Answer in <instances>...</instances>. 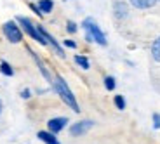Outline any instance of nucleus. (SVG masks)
Returning <instances> with one entry per match:
<instances>
[{"label": "nucleus", "instance_id": "obj_1", "mask_svg": "<svg viewBox=\"0 0 160 144\" xmlns=\"http://www.w3.org/2000/svg\"><path fill=\"white\" fill-rule=\"evenodd\" d=\"M82 26H84V30H85V40L87 42H94V44L103 45V47L108 45L106 35H104V31L99 28V24L96 23L94 17H85V19L82 21Z\"/></svg>", "mask_w": 160, "mask_h": 144}, {"label": "nucleus", "instance_id": "obj_2", "mask_svg": "<svg viewBox=\"0 0 160 144\" xmlns=\"http://www.w3.org/2000/svg\"><path fill=\"white\" fill-rule=\"evenodd\" d=\"M54 89H56V92L59 94L61 99H63L64 103L68 104V106L73 109V111H75V113H78V111H80L78 103H77L75 96H73V92L70 90V87L66 85V82H64L63 76H56V80H54Z\"/></svg>", "mask_w": 160, "mask_h": 144}, {"label": "nucleus", "instance_id": "obj_3", "mask_svg": "<svg viewBox=\"0 0 160 144\" xmlns=\"http://www.w3.org/2000/svg\"><path fill=\"white\" fill-rule=\"evenodd\" d=\"M16 21L19 23V26H21V30H23L26 35L30 36V38H33V40L37 42V44H40V45H49L47 44V40H45L44 36L40 35V31H38V26H37L35 23H33L32 19H28V17H24V16H18L16 17Z\"/></svg>", "mask_w": 160, "mask_h": 144}, {"label": "nucleus", "instance_id": "obj_4", "mask_svg": "<svg viewBox=\"0 0 160 144\" xmlns=\"http://www.w3.org/2000/svg\"><path fill=\"white\" fill-rule=\"evenodd\" d=\"M2 33L11 44H21L24 38V31L21 30L18 21H5L2 24Z\"/></svg>", "mask_w": 160, "mask_h": 144}, {"label": "nucleus", "instance_id": "obj_5", "mask_svg": "<svg viewBox=\"0 0 160 144\" xmlns=\"http://www.w3.org/2000/svg\"><path fill=\"white\" fill-rule=\"evenodd\" d=\"M37 26H38V31H40V35L44 36L45 40H47V44L51 45V47L54 49V50H56V54H58V56L64 57V52H63V47H61V45H59V42H58L56 38H54V36H52L51 33H49L47 30L44 28V26H42V24H37Z\"/></svg>", "mask_w": 160, "mask_h": 144}, {"label": "nucleus", "instance_id": "obj_6", "mask_svg": "<svg viewBox=\"0 0 160 144\" xmlns=\"http://www.w3.org/2000/svg\"><path fill=\"white\" fill-rule=\"evenodd\" d=\"M94 125V122H91V120H82V122H77V123H73L72 127H70V134L72 136H75V137H78V136H84L85 132H87L89 128Z\"/></svg>", "mask_w": 160, "mask_h": 144}, {"label": "nucleus", "instance_id": "obj_7", "mask_svg": "<svg viewBox=\"0 0 160 144\" xmlns=\"http://www.w3.org/2000/svg\"><path fill=\"white\" fill-rule=\"evenodd\" d=\"M66 123H68V118L58 116V118H52V120L47 122V127H49V130H51L52 134H58V132H61V130L66 127Z\"/></svg>", "mask_w": 160, "mask_h": 144}, {"label": "nucleus", "instance_id": "obj_8", "mask_svg": "<svg viewBox=\"0 0 160 144\" xmlns=\"http://www.w3.org/2000/svg\"><path fill=\"white\" fill-rule=\"evenodd\" d=\"M113 9H115V17L117 19H125L129 16V5L122 0H117L113 4Z\"/></svg>", "mask_w": 160, "mask_h": 144}, {"label": "nucleus", "instance_id": "obj_9", "mask_svg": "<svg viewBox=\"0 0 160 144\" xmlns=\"http://www.w3.org/2000/svg\"><path fill=\"white\" fill-rule=\"evenodd\" d=\"M158 0H129V4L132 5L138 11H146V9H152L157 5Z\"/></svg>", "mask_w": 160, "mask_h": 144}, {"label": "nucleus", "instance_id": "obj_10", "mask_svg": "<svg viewBox=\"0 0 160 144\" xmlns=\"http://www.w3.org/2000/svg\"><path fill=\"white\" fill-rule=\"evenodd\" d=\"M38 139H40V141H44L45 144H59L58 137L54 136L51 130H49V132H45V130H40V132H38Z\"/></svg>", "mask_w": 160, "mask_h": 144}, {"label": "nucleus", "instance_id": "obj_11", "mask_svg": "<svg viewBox=\"0 0 160 144\" xmlns=\"http://www.w3.org/2000/svg\"><path fill=\"white\" fill-rule=\"evenodd\" d=\"M38 9L40 11H42V14H51L52 11H54V2H52V0H38Z\"/></svg>", "mask_w": 160, "mask_h": 144}, {"label": "nucleus", "instance_id": "obj_12", "mask_svg": "<svg viewBox=\"0 0 160 144\" xmlns=\"http://www.w3.org/2000/svg\"><path fill=\"white\" fill-rule=\"evenodd\" d=\"M152 57H153V61L160 63V36H157L152 44Z\"/></svg>", "mask_w": 160, "mask_h": 144}, {"label": "nucleus", "instance_id": "obj_13", "mask_svg": "<svg viewBox=\"0 0 160 144\" xmlns=\"http://www.w3.org/2000/svg\"><path fill=\"white\" fill-rule=\"evenodd\" d=\"M73 61H75L77 64H78L82 70H89L91 68V63H89V59L85 56H82V54H77L75 57H73Z\"/></svg>", "mask_w": 160, "mask_h": 144}, {"label": "nucleus", "instance_id": "obj_14", "mask_svg": "<svg viewBox=\"0 0 160 144\" xmlns=\"http://www.w3.org/2000/svg\"><path fill=\"white\" fill-rule=\"evenodd\" d=\"M0 71L4 73L5 76H12V75H14V70H12V66L7 63V61H2V63H0Z\"/></svg>", "mask_w": 160, "mask_h": 144}, {"label": "nucleus", "instance_id": "obj_15", "mask_svg": "<svg viewBox=\"0 0 160 144\" xmlns=\"http://www.w3.org/2000/svg\"><path fill=\"white\" fill-rule=\"evenodd\" d=\"M104 87H106V90H113L115 89V78L113 76H106L104 78Z\"/></svg>", "mask_w": 160, "mask_h": 144}, {"label": "nucleus", "instance_id": "obj_16", "mask_svg": "<svg viewBox=\"0 0 160 144\" xmlns=\"http://www.w3.org/2000/svg\"><path fill=\"white\" fill-rule=\"evenodd\" d=\"M77 30H78V26H77V23H73V21H68V23H66V31H68L70 35H73V33H77Z\"/></svg>", "mask_w": 160, "mask_h": 144}, {"label": "nucleus", "instance_id": "obj_17", "mask_svg": "<svg viewBox=\"0 0 160 144\" xmlns=\"http://www.w3.org/2000/svg\"><path fill=\"white\" fill-rule=\"evenodd\" d=\"M115 106L118 109H125V99L122 96H115Z\"/></svg>", "mask_w": 160, "mask_h": 144}, {"label": "nucleus", "instance_id": "obj_18", "mask_svg": "<svg viewBox=\"0 0 160 144\" xmlns=\"http://www.w3.org/2000/svg\"><path fill=\"white\" fill-rule=\"evenodd\" d=\"M30 9H32V11L35 12L38 17H44V14H42V11L38 9V5H37V4H33V2H32V4H30Z\"/></svg>", "mask_w": 160, "mask_h": 144}, {"label": "nucleus", "instance_id": "obj_19", "mask_svg": "<svg viewBox=\"0 0 160 144\" xmlns=\"http://www.w3.org/2000/svg\"><path fill=\"white\" fill-rule=\"evenodd\" d=\"M153 127L160 128V115H158V113H155V115H153Z\"/></svg>", "mask_w": 160, "mask_h": 144}, {"label": "nucleus", "instance_id": "obj_20", "mask_svg": "<svg viewBox=\"0 0 160 144\" xmlns=\"http://www.w3.org/2000/svg\"><path fill=\"white\" fill-rule=\"evenodd\" d=\"M63 44H64V45H66V47H70V49H77V42H73V40H70V38H68V40H64V42H63Z\"/></svg>", "mask_w": 160, "mask_h": 144}, {"label": "nucleus", "instance_id": "obj_21", "mask_svg": "<svg viewBox=\"0 0 160 144\" xmlns=\"http://www.w3.org/2000/svg\"><path fill=\"white\" fill-rule=\"evenodd\" d=\"M30 96H32V94H30V90H28V89H24L23 92H21V97H23V99H28Z\"/></svg>", "mask_w": 160, "mask_h": 144}, {"label": "nucleus", "instance_id": "obj_22", "mask_svg": "<svg viewBox=\"0 0 160 144\" xmlns=\"http://www.w3.org/2000/svg\"><path fill=\"white\" fill-rule=\"evenodd\" d=\"M0 115H2V101H0Z\"/></svg>", "mask_w": 160, "mask_h": 144}, {"label": "nucleus", "instance_id": "obj_23", "mask_svg": "<svg viewBox=\"0 0 160 144\" xmlns=\"http://www.w3.org/2000/svg\"><path fill=\"white\" fill-rule=\"evenodd\" d=\"M158 2H160V0H158Z\"/></svg>", "mask_w": 160, "mask_h": 144}]
</instances>
